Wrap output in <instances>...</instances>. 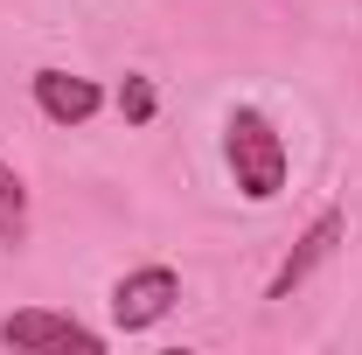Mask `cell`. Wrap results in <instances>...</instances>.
<instances>
[{
  "mask_svg": "<svg viewBox=\"0 0 362 355\" xmlns=\"http://www.w3.org/2000/svg\"><path fill=\"white\" fill-rule=\"evenodd\" d=\"M223 161H230V181H237L244 202H272L286 188V175H293L286 139H279V126H272L258 105H237L223 119Z\"/></svg>",
  "mask_w": 362,
  "mask_h": 355,
  "instance_id": "cell-1",
  "label": "cell"
},
{
  "mask_svg": "<svg viewBox=\"0 0 362 355\" xmlns=\"http://www.w3.org/2000/svg\"><path fill=\"white\" fill-rule=\"evenodd\" d=\"M181 307V272L175 265H133L112 286V327L119 334H146Z\"/></svg>",
  "mask_w": 362,
  "mask_h": 355,
  "instance_id": "cell-2",
  "label": "cell"
},
{
  "mask_svg": "<svg viewBox=\"0 0 362 355\" xmlns=\"http://www.w3.org/2000/svg\"><path fill=\"white\" fill-rule=\"evenodd\" d=\"M0 349H14V355H63V349H84V355H98V349H105V334H98V327H84L77 313L21 307V313H7V320H0Z\"/></svg>",
  "mask_w": 362,
  "mask_h": 355,
  "instance_id": "cell-3",
  "label": "cell"
},
{
  "mask_svg": "<svg viewBox=\"0 0 362 355\" xmlns=\"http://www.w3.org/2000/svg\"><path fill=\"white\" fill-rule=\"evenodd\" d=\"M341 237H349V216H341V209H320V216L307 223L300 237H293V251H286V265L272 272L265 300H293V293H300V286H307V279H314V272L327 265V258H334V244H341Z\"/></svg>",
  "mask_w": 362,
  "mask_h": 355,
  "instance_id": "cell-4",
  "label": "cell"
},
{
  "mask_svg": "<svg viewBox=\"0 0 362 355\" xmlns=\"http://www.w3.org/2000/svg\"><path fill=\"white\" fill-rule=\"evenodd\" d=\"M28 91H35V112H42L49 126H84V119L105 112V91L90 84V77H77V70H56V63H42L28 77Z\"/></svg>",
  "mask_w": 362,
  "mask_h": 355,
  "instance_id": "cell-5",
  "label": "cell"
},
{
  "mask_svg": "<svg viewBox=\"0 0 362 355\" xmlns=\"http://www.w3.org/2000/svg\"><path fill=\"white\" fill-rule=\"evenodd\" d=\"M0 244L7 251L28 244V181L14 175V161H0Z\"/></svg>",
  "mask_w": 362,
  "mask_h": 355,
  "instance_id": "cell-6",
  "label": "cell"
},
{
  "mask_svg": "<svg viewBox=\"0 0 362 355\" xmlns=\"http://www.w3.org/2000/svg\"><path fill=\"white\" fill-rule=\"evenodd\" d=\"M153 112H160L153 77H126V84H119V119H126V126H153Z\"/></svg>",
  "mask_w": 362,
  "mask_h": 355,
  "instance_id": "cell-7",
  "label": "cell"
}]
</instances>
